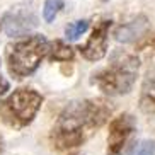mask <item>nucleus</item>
<instances>
[{
	"mask_svg": "<svg viewBox=\"0 0 155 155\" xmlns=\"http://www.w3.org/2000/svg\"><path fill=\"white\" fill-rule=\"evenodd\" d=\"M65 7L63 0H45V7H43V17L46 22H53L55 17L60 14V10Z\"/></svg>",
	"mask_w": 155,
	"mask_h": 155,
	"instance_id": "obj_11",
	"label": "nucleus"
},
{
	"mask_svg": "<svg viewBox=\"0 0 155 155\" xmlns=\"http://www.w3.org/2000/svg\"><path fill=\"white\" fill-rule=\"evenodd\" d=\"M48 46L50 41L43 34H32L10 43L5 48V61L9 73L17 80L32 75L48 55Z\"/></svg>",
	"mask_w": 155,
	"mask_h": 155,
	"instance_id": "obj_3",
	"label": "nucleus"
},
{
	"mask_svg": "<svg viewBox=\"0 0 155 155\" xmlns=\"http://www.w3.org/2000/svg\"><path fill=\"white\" fill-rule=\"evenodd\" d=\"M111 107L102 99H87L70 102L58 116L51 141L60 150L77 148L109 119Z\"/></svg>",
	"mask_w": 155,
	"mask_h": 155,
	"instance_id": "obj_1",
	"label": "nucleus"
},
{
	"mask_svg": "<svg viewBox=\"0 0 155 155\" xmlns=\"http://www.w3.org/2000/svg\"><path fill=\"white\" fill-rule=\"evenodd\" d=\"M111 21L104 19L101 22L96 24V28L92 31L91 38L87 39V43L84 46L78 48L80 55L89 61H99L106 56L107 53V34H109Z\"/></svg>",
	"mask_w": 155,
	"mask_h": 155,
	"instance_id": "obj_7",
	"label": "nucleus"
},
{
	"mask_svg": "<svg viewBox=\"0 0 155 155\" xmlns=\"http://www.w3.org/2000/svg\"><path fill=\"white\" fill-rule=\"evenodd\" d=\"M128 155H155V141L153 140L137 141V143L130 148Z\"/></svg>",
	"mask_w": 155,
	"mask_h": 155,
	"instance_id": "obj_13",
	"label": "nucleus"
},
{
	"mask_svg": "<svg viewBox=\"0 0 155 155\" xmlns=\"http://www.w3.org/2000/svg\"><path fill=\"white\" fill-rule=\"evenodd\" d=\"M140 107L147 114H155V70H148L141 84Z\"/></svg>",
	"mask_w": 155,
	"mask_h": 155,
	"instance_id": "obj_9",
	"label": "nucleus"
},
{
	"mask_svg": "<svg viewBox=\"0 0 155 155\" xmlns=\"http://www.w3.org/2000/svg\"><path fill=\"white\" fill-rule=\"evenodd\" d=\"M38 24H39V19L32 2H22L14 5L12 9L5 12L2 19V28L5 34L10 38L28 36L32 29L38 28Z\"/></svg>",
	"mask_w": 155,
	"mask_h": 155,
	"instance_id": "obj_5",
	"label": "nucleus"
},
{
	"mask_svg": "<svg viewBox=\"0 0 155 155\" xmlns=\"http://www.w3.org/2000/svg\"><path fill=\"white\" fill-rule=\"evenodd\" d=\"M0 153H2V137H0Z\"/></svg>",
	"mask_w": 155,
	"mask_h": 155,
	"instance_id": "obj_15",
	"label": "nucleus"
},
{
	"mask_svg": "<svg viewBox=\"0 0 155 155\" xmlns=\"http://www.w3.org/2000/svg\"><path fill=\"white\" fill-rule=\"evenodd\" d=\"M148 29V22H147L145 15H138L137 19H133L126 24H121L116 31H114V38L119 43H135L140 39Z\"/></svg>",
	"mask_w": 155,
	"mask_h": 155,
	"instance_id": "obj_8",
	"label": "nucleus"
},
{
	"mask_svg": "<svg viewBox=\"0 0 155 155\" xmlns=\"http://www.w3.org/2000/svg\"><path fill=\"white\" fill-rule=\"evenodd\" d=\"M41 104L43 96L39 92L29 87H21L0 102V118L5 124L21 130L32 123Z\"/></svg>",
	"mask_w": 155,
	"mask_h": 155,
	"instance_id": "obj_4",
	"label": "nucleus"
},
{
	"mask_svg": "<svg viewBox=\"0 0 155 155\" xmlns=\"http://www.w3.org/2000/svg\"><path fill=\"white\" fill-rule=\"evenodd\" d=\"M7 91H9V82H7V80L0 75V96H4Z\"/></svg>",
	"mask_w": 155,
	"mask_h": 155,
	"instance_id": "obj_14",
	"label": "nucleus"
},
{
	"mask_svg": "<svg viewBox=\"0 0 155 155\" xmlns=\"http://www.w3.org/2000/svg\"><path fill=\"white\" fill-rule=\"evenodd\" d=\"M102 2H107V0H102Z\"/></svg>",
	"mask_w": 155,
	"mask_h": 155,
	"instance_id": "obj_16",
	"label": "nucleus"
},
{
	"mask_svg": "<svg viewBox=\"0 0 155 155\" xmlns=\"http://www.w3.org/2000/svg\"><path fill=\"white\" fill-rule=\"evenodd\" d=\"M140 60L137 55L124 50H114L109 56V63L92 75V82L109 96L128 94L135 85Z\"/></svg>",
	"mask_w": 155,
	"mask_h": 155,
	"instance_id": "obj_2",
	"label": "nucleus"
},
{
	"mask_svg": "<svg viewBox=\"0 0 155 155\" xmlns=\"http://www.w3.org/2000/svg\"><path fill=\"white\" fill-rule=\"evenodd\" d=\"M91 22L87 21V19H80V21H75V22L68 24L67 28H65V36L68 38V39H78V38L82 36L84 32L89 29Z\"/></svg>",
	"mask_w": 155,
	"mask_h": 155,
	"instance_id": "obj_12",
	"label": "nucleus"
},
{
	"mask_svg": "<svg viewBox=\"0 0 155 155\" xmlns=\"http://www.w3.org/2000/svg\"><path fill=\"white\" fill-rule=\"evenodd\" d=\"M46 56L51 61H72L73 56H75V51H73L72 46L65 45L61 39H55L48 46V55Z\"/></svg>",
	"mask_w": 155,
	"mask_h": 155,
	"instance_id": "obj_10",
	"label": "nucleus"
},
{
	"mask_svg": "<svg viewBox=\"0 0 155 155\" xmlns=\"http://www.w3.org/2000/svg\"><path fill=\"white\" fill-rule=\"evenodd\" d=\"M135 128H137V123H135V118L131 114L124 113L121 116H118V118H114L109 124L107 155H121L128 140L131 138Z\"/></svg>",
	"mask_w": 155,
	"mask_h": 155,
	"instance_id": "obj_6",
	"label": "nucleus"
}]
</instances>
